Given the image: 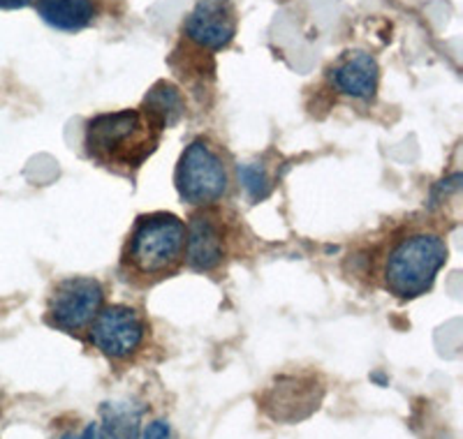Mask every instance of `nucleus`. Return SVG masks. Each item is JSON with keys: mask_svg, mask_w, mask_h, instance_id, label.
<instances>
[{"mask_svg": "<svg viewBox=\"0 0 463 439\" xmlns=\"http://www.w3.org/2000/svg\"><path fill=\"white\" fill-rule=\"evenodd\" d=\"M185 262V225L172 213L139 215L121 255L128 280L153 285L174 276Z\"/></svg>", "mask_w": 463, "mask_h": 439, "instance_id": "nucleus-2", "label": "nucleus"}, {"mask_svg": "<svg viewBox=\"0 0 463 439\" xmlns=\"http://www.w3.org/2000/svg\"><path fill=\"white\" fill-rule=\"evenodd\" d=\"M102 424L98 439H139L142 433V407L132 403H105L100 409Z\"/></svg>", "mask_w": 463, "mask_h": 439, "instance_id": "nucleus-11", "label": "nucleus"}, {"mask_svg": "<svg viewBox=\"0 0 463 439\" xmlns=\"http://www.w3.org/2000/svg\"><path fill=\"white\" fill-rule=\"evenodd\" d=\"M227 225L216 210H202L185 227V262L193 271H216L227 257Z\"/></svg>", "mask_w": 463, "mask_h": 439, "instance_id": "nucleus-8", "label": "nucleus"}, {"mask_svg": "<svg viewBox=\"0 0 463 439\" xmlns=\"http://www.w3.org/2000/svg\"><path fill=\"white\" fill-rule=\"evenodd\" d=\"M329 81L345 98L369 99L375 98L380 84V68L371 53L347 51L338 58V63L329 70Z\"/></svg>", "mask_w": 463, "mask_h": 439, "instance_id": "nucleus-9", "label": "nucleus"}, {"mask_svg": "<svg viewBox=\"0 0 463 439\" xmlns=\"http://www.w3.org/2000/svg\"><path fill=\"white\" fill-rule=\"evenodd\" d=\"M35 10L47 26L63 33L84 31L98 14L93 0H35Z\"/></svg>", "mask_w": 463, "mask_h": 439, "instance_id": "nucleus-10", "label": "nucleus"}, {"mask_svg": "<svg viewBox=\"0 0 463 439\" xmlns=\"http://www.w3.org/2000/svg\"><path fill=\"white\" fill-rule=\"evenodd\" d=\"M105 292L95 277H65L53 287L47 304V324L77 335L93 324L102 310Z\"/></svg>", "mask_w": 463, "mask_h": 439, "instance_id": "nucleus-5", "label": "nucleus"}, {"mask_svg": "<svg viewBox=\"0 0 463 439\" xmlns=\"http://www.w3.org/2000/svg\"><path fill=\"white\" fill-rule=\"evenodd\" d=\"M90 341L105 356L114 359V361H123L130 359L132 354H137L142 350L144 341H146L148 326L146 319L130 305H109L98 313L93 319V324L89 326Z\"/></svg>", "mask_w": 463, "mask_h": 439, "instance_id": "nucleus-6", "label": "nucleus"}, {"mask_svg": "<svg viewBox=\"0 0 463 439\" xmlns=\"http://www.w3.org/2000/svg\"><path fill=\"white\" fill-rule=\"evenodd\" d=\"M163 132L165 127L148 111L123 109L90 118L84 146L100 167L132 176L156 153Z\"/></svg>", "mask_w": 463, "mask_h": 439, "instance_id": "nucleus-1", "label": "nucleus"}, {"mask_svg": "<svg viewBox=\"0 0 463 439\" xmlns=\"http://www.w3.org/2000/svg\"><path fill=\"white\" fill-rule=\"evenodd\" d=\"M142 109L148 111V114L167 130V127L179 123V118L184 116L185 105L176 86L167 84V81H158V84L148 90L146 98H144Z\"/></svg>", "mask_w": 463, "mask_h": 439, "instance_id": "nucleus-12", "label": "nucleus"}, {"mask_svg": "<svg viewBox=\"0 0 463 439\" xmlns=\"http://www.w3.org/2000/svg\"><path fill=\"white\" fill-rule=\"evenodd\" d=\"M174 185L190 206H213L221 201L230 192V173L222 153L204 136L190 142L179 157Z\"/></svg>", "mask_w": 463, "mask_h": 439, "instance_id": "nucleus-4", "label": "nucleus"}, {"mask_svg": "<svg viewBox=\"0 0 463 439\" xmlns=\"http://www.w3.org/2000/svg\"><path fill=\"white\" fill-rule=\"evenodd\" d=\"M63 439H98V424H90L81 434H65Z\"/></svg>", "mask_w": 463, "mask_h": 439, "instance_id": "nucleus-16", "label": "nucleus"}, {"mask_svg": "<svg viewBox=\"0 0 463 439\" xmlns=\"http://www.w3.org/2000/svg\"><path fill=\"white\" fill-rule=\"evenodd\" d=\"M144 439H169V424L165 421H153L144 430Z\"/></svg>", "mask_w": 463, "mask_h": 439, "instance_id": "nucleus-14", "label": "nucleus"}, {"mask_svg": "<svg viewBox=\"0 0 463 439\" xmlns=\"http://www.w3.org/2000/svg\"><path fill=\"white\" fill-rule=\"evenodd\" d=\"M237 35L234 0H197L184 22V37L202 51H222Z\"/></svg>", "mask_w": 463, "mask_h": 439, "instance_id": "nucleus-7", "label": "nucleus"}, {"mask_svg": "<svg viewBox=\"0 0 463 439\" xmlns=\"http://www.w3.org/2000/svg\"><path fill=\"white\" fill-rule=\"evenodd\" d=\"M448 241L431 229H412L394 238L384 252L380 280L392 296L401 301L427 294L436 283L440 268L448 264Z\"/></svg>", "mask_w": 463, "mask_h": 439, "instance_id": "nucleus-3", "label": "nucleus"}, {"mask_svg": "<svg viewBox=\"0 0 463 439\" xmlns=\"http://www.w3.org/2000/svg\"><path fill=\"white\" fill-rule=\"evenodd\" d=\"M239 178H241L243 188L248 190V194L255 201L271 192V181H269L267 169L260 167V164H243V167H239Z\"/></svg>", "mask_w": 463, "mask_h": 439, "instance_id": "nucleus-13", "label": "nucleus"}, {"mask_svg": "<svg viewBox=\"0 0 463 439\" xmlns=\"http://www.w3.org/2000/svg\"><path fill=\"white\" fill-rule=\"evenodd\" d=\"M31 3H35V0H0V10H22Z\"/></svg>", "mask_w": 463, "mask_h": 439, "instance_id": "nucleus-15", "label": "nucleus"}]
</instances>
